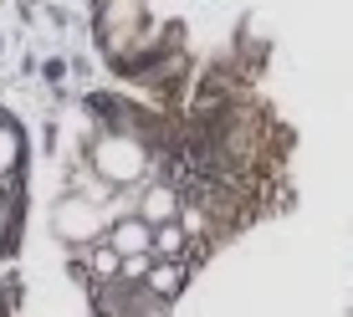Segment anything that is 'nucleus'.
<instances>
[{"mask_svg":"<svg viewBox=\"0 0 353 317\" xmlns=\"http://www.w3.org/2000/svg\"><path fill=\"white\" fill-rule=\"evenodd\" d=\"M52 230L67 241V246H97V241H108V221H103V205L88 200V194H62L52 210Z\"/></svg>","mask_w":353,"mask_h":317,"instance_id":"1","label":"nucleus"},{"mask_svg":"<svg viewBox=\"0 0 353 317\" xmlns=\"http://www.w3.org/2000/svg\"><path fill=\"white\" fill-rule=\"evenodd\" d=\"M97 169H103V179H113V185H133V179L143 174V149L133 139H103L97 143Z\"/></svg>","mask_w":353,"mask_h":317,"instance_id":"2","label":"nucleus"},{"mask_svg":"<svg viewBox=\"0 0 353 317\" xmlns=\"http://www.w3.org/2000/svg\"><path fill=\"white\" fill-rule=\"evenodd\" d=\"M108 246H113L118 256H154V225L139 221V215H128V221H113L108 225Z\"/></svg>","mask_w":353,"mask_h":317,"instance_id":"3","label":"nucleus"},{"mask_svg":"<svg viewBox=\"0 0 353 317\" xmlns=\"http://www.w3.org/2000/svg\"><path fill=\"white\" fill-rule=\"evenodd\" d=\"M139 221H149V225L179 221V194L169 185H149V190H143V200H139Z\"/></svg>","mask_w":353,"mask_h":317,"instance_id":"4","label":"nucleus"},{"mask_svg":"<svg viewBox=\"0 0 353 317\" xmlns=\"http://www.w3.org/2000/svg\"><path fill=\"white\" fill-rule=\"evenodd\" d=\"M185 287V261H154L149 266V282H143V292H149L154 302H164L169 307V297Z\"/></svg>","mask_w":353,"mask_h":317,"instance_id":"5","label":"nucleus"},{"mask_svg":"<svg viewBox=\"0 0 353 317\" xmlns=\"http://www.w3.org/2000/svg\"><path fill=\"white\" fill-rule=\"evenodd\" d=\"M82 261H88V276H97V282H118V276H123V256L108 246V241L103 246H88Z\"/></svg>","mask_w":353,"mask_h":317,"instance_id":"6","label":"nucleus"},{"mask_svg":"<svg viewBox=\"0 0 353 317\" xmlns=\"http://www.w3.org/2000/svg\"><path fill=\"white\" fill-rule=\"evenodd\" d=\"M185 246H190V230L179 221L169 225H154V256H169V261H185Z\"/></svg>","mask_w":353,"mask_h":317,"instance_id":"7","label":"nucleus"},{"mask_svg":"<svg viewBox=\"0 0 353 317\" xmlns=\"http://www.w3.org/2000/svg\"><path fill=\"white\" fill-rule=\"evenodd\" d=\"M16 158H21V139H16L10 128H0V174H6Z\"/></svg>","mask_w":353,"mask_h":317,"instance_id":"8","label":"nucleus"},{"mask_svg":"<svg viewBox=\"0 0 353 317\" xmlns=\"http://www.w3.org/2000/svg\"><path fill=\"white\" fill-rule=\"evenodd\" d=\"M0 230H6V200H0Z\"/></svg>","mask_w":353,"mask_h":317,"instance_id":"9","label":"nucleus"},{"mask_svg":"<svg viewBox=\"0 0 353 317\" xmlns=\"http://www.w3.org/2000/svg\"><path fill=\"white\" fill-rule=\"evenodd\" d=\"M348 317H353V312H348Z\"/></svg>","mask_w":353,"mask_h":317,"instance_id":"10","label":"nucleus"}]
</instances>
